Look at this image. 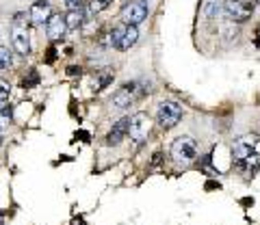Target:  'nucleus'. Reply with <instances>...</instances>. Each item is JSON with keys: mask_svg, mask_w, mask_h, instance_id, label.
<instances>
[{"mask_svg": "<svg viewBox=\"0 0 260 225\" xmlns=\"http://www.w3.org/2000/svg\"><path fill=\"white\" fill-rule=\"evenodd\" d=\"M24 18H26L24 13H18L13 18V26H11V46L20 56H26L30 52V35H28V26L22 22Z\"/></svg>", "mask_w": 260, "mask_h": 225, "instance_id": "obj_1", "label": "nucleus"}, {"mask_svg": "<svg viewBox=\"0 0 260 225\" xmlns=\"http://www.w3.org/2000/svg\"><path fill=\"white\" fill-rule=\"evenodd\" d=\"M254 3L256 0H225L223 3V13L228 15V20L245 24L251 13H254Z\"/></svg>", "mask_w": 260, "mask_h": 225, "instance_id": "obj_2", "label": "nucleus"}, {"mask_svg": "<svg viewBox=\"0 0 260 225\" xmlns=\"http://www.w3.org/2000/svg\"><path fill=\"white\" fill-rule=\"evenodd\" d=\"M180 119H182V108L178 106L176 102H160L158 104V108H156V122L160 128H165V130H169V128H174L180 124Z\"/></svg>", "mask_w": 260, "mask_h": 225, "instance_id": "obj_3", "label": "nucleus"}, {"mask_svg": "<svg viewBox=\"0 0 260 225\" xmlns=\"http://www.w3.org/2000/svg\"><path fill=\"white\" fill-rule=\"evenodd\" d=\"M172 156L176 163H193L198 158V143H195L191 136H180V139L174 141L172 145Z\"/></svg>", "mask_w": 260, "mask_h": 225, "instance_id": "obj_4", "label": "nucleus"}, {"mask_svg": "<svg viewBox=\"0 0 260 225\" xmlns=\"http://www.w3.org/2000/svg\"><path fill=\"white\" fill-rule=\"evenodd\" d=\"M260 152V139L256 134H243L234 141L232 145V156L237 160H245L249 156H258Z\"/></svg>", "mask_w": 260, "mask_h": 225, "instance_id": "obj_5", "label": "nucleus"}, {"mask_svg": "<svg viewBox=\"0 0 260 225\" xmlns=\"http://www.w3.org/2000/svg\"><path fill=\"white\" fill-rule=\"evenodd\" d=\"M152 130V122L148 117V113H135L130 117V124H128V136L133 139L135 143H143L148 139V134Z\"/></svg>", "mask_w": 260, "mask_h": 225, "instance_id": "obj_6", "label": "nucleus"}, {"mask_svg": "<svg viewBox=\"0 0 260 225\" xmlns=\"http://www.w3.org/2000/svg\"><path fill=\"white\" fill-rule=\"evenodd\" d=\"M148 11H150V7L145 0H130L124 9H121V20H124L128 26H137V24H141L148 18Z\"/></svg>", "mask_w": 260, "mask_h": 225, "instance_id": "obj_7", "label": "nucleus"}, {"mask_svg": "<svg viewBox=\"0 0 260 225\" xmlns=\"http://www.w3.org/2000/svg\"><path fill=\"white\" fill-rule=\"evenodd\" d=\"M68 20H65V15L61 13H52L50 20L46 22V35L50 42H61V39L65 37V33H68Z\"/></svg>", "mask_w": 260, "mask_h": 225, "instance_id": "obj_8", "label": "nucleus"}, {"mask_svg": "<svg viewBox=\"0 0 260 225\" xmlns=\"http://www.w3.org/2000/svg\"><path fill=\"white\" fill-rule=\"evenodd\" d=\"M137 89H139V83H128V85H124L115 95H113V104H115L117 108H128L130 104H133V100H135ZM137 98H139V95H137Z\"/></svg>", "mask_w": 260, "mask_h": 225, "instance_id": "obj_9", "label": "nucleus"}, {"mask_svg": "<svg viewBox=\"0 0 260 225\" xmlns=\"http://www.w3.org/2000/svg\"><path fill=\"white\" fill-rule=\"evenodd\" d=\"M50 15H52V9H50V5H48V0H37V3L30 7V22L35 24V26L46 24L50 20Z\"/></svg>", "mask_w": 260, "mask_h": 225, "instance_id": "obj_10", "label": "nucleus"}, {"mask_svg": "<svg viewBox=\"0 0 260 225\" xmlns=\"http://www.w3.org/2000/svg\"><path fill=\"white\" fill-rule=\"evenodd\" d=\"M128 124H130V117H124V119H119V122L111 128V132L107 136L109 145H117V143H121V139L128 134Z\"/></svg>", "mask_w": 260, "mask_h": 225, "instance_id": "obj_11", "label": "nucleus"}, {"mask_svg": "<svg viewBox=\"0 0 260 225\" xmlns=\"http://www.w3.org/2000/svg\"><path fill=\"white\" fill-rule=\"evenodd\" d=\"M137 39H139V30H137V26H128L126 33H124V37H121L119 46H117V50H121V52L130 50V48L137 44Z\"/></svg>", "mask_w": 260, "mask_h": 225, "instance_id": "obj_12", "label": "nucleus"}, {"mask_svg": "<svg viewBox=\"0 0 260 225\" xmlns=\"http://www.w3.org/2000/svg\"><path fill=\"white\" fill-rule=\"evenodd\" d=\"M87 15H89V13H85V11L78 7V9H72L68 15H65V20H68V26H70V28H80V26L85 24Z\"/></svg>", "mask_w": 260, "mask_h": 225, "instance_id": "obj_13", "label": "nucleus"}, {"mask_svg": "<svg viewBox=\"0 0 260 225\" xmlns=\"http://www.w3.org/2000/svg\"><path fill=\"white\" fill-rule=\"evenodd\" d=\"M221 11H223V3H221V0H208V3L204 5V15L208 20H215Z\"/></svg>", "mask_w": 260, "mask_h": 225, "instance_id": "obj_14", "label": "nucleus"}, {"mask_svg": "<svg viewBox=\"0 0 260 225\" xmlns=\"http://www.w3.org/2000/svg\"><path fill=\"white\" fill-rule=\"evenodd\" d=\"M11 119H13V108L7 102H0V132L11 124Z\"/></svg>", "mask_w": 260, "mask_h": 225, "instance_id": "obj_15", "label": "nucleus"}, {"mask_svg": "<svg viewBox=\"0 0 260 225\" xmlns=\"http://www.w3.org/2000/svg\"><path fill=\"white\" fill-rule=\"evenodd\" d=\"M124 33H126V28L124 26H115L109 33V39H107V46H113V48H117L119 46V42H121V37H124Z\"/></svg>", "mask_w": 260, "mask_h": 225, "instance_id": "obj_16", "label": "nucleus"}, {"mask_svg": "<svg viewBox=\"0 0 260 225\" xmlns=\"http://www.w3.org/2000/svg\"><path fill=\"white\" fill-rule=\"evenodd\" d=\"M11 63H13V54L9 52V48L0 46V71L9 69V67H11Z\"/></svg>", "mask_w": 260, "mask_h": 225, "instance_id": "obj_17", "label": "nucleus"}, {"mask_svg": "<svg viewBox=\"0 0 260 225\" xmlns=\"http://www.w3.org/2000/svg\"><path fill=\"white\" fill-rule=\"evenodd\" d=\"M111 80H113V74H111V71H102V74H98V78H95L93 89H95V91H102L104 87L111 83Z\"/></svg>", "mask_w": 260, "mask_h": 225, "instance_id": "obj_18", "label": "nucleus"}, {"mask_svg": "<svg viewBox=\"0 0 260 225\" xmlns=\"http://www.w3.org/2000/svg\"><path fill=\"white\" fill-rule=\"evenodd\" d=\"M113 3V0H91V3H89V15H93V13H98V11H104L107 9V7Z\"/></svg>", "mask_w": 260, "mask_h": 225, "instance_id": "obj_19", "label": "nucleus"}, {"mask_svg": "<svg viewBox=\"0 0 260 225\" xmlns=\"http://www.w3.org/2000/svg\"><path fill=\"white\" fill-rule=\"evenodd\" d=\"M39 83V74L35 69L32 71H28V76H24V80H22V87H35Z\"/></svg>", "mask_w": 260, "mask_h": 225, "instance_id": "obj_20", "label": "nucleus"}, {"mask_svg": "<svg viewBox=\"0 0 260 225\" xmlns=\"http://www.w3.org/2000/svg\"><path fill=\"white\" fill-rule=\"evenodd\" d=\"M9 93H11V87L5 83V80H0V102H7L9 100Z\"/></svg>", "mask_w": 260, "mask_h": 225, "instance_id": "obj_21", "label": "nucleus"}, {"mask_svg": "<svg viewBox=\"0 0 260 225\" xmlns=\"http://www.w3.org/2000/svg\"><path fill=\"white\" fill-rule=\"evenodd\" d=\"M80 3H83V0H65V5H68L70 9H78Z\"/></svg>", "mask_w": 260, "mask_h": 225, "instance_id": "obj_22", "label": "nucleus"}, {"mask_svg": "<svg viewBox=\"0 0 260 225\" xmlns=\"http://www.w3.org/2000/svg\"><path fill=\"white\" fill-rule=\"evenodd\" d=\"M254 44H256V48H260V24L256 26V33H254Z\"/></svg>", "mask_w": 260, "mask_h": 225, "instance_id": "obj_23", "label": "nucleus"}, {"mask_svg": "<svg viewBox=\"0 0 260 225\" xmlns=\"http://www.w3.org/2000/svg\"><path fill=\"white\" fill-rule=\"evenodd\" d=\"M54 56H56V52H54V50H48V56H46V63H54Z\"/></svg>", "mask_w": 260, "mask_h": 225, "instance_id": "obj_24", "label": "nucleus"}, {"mask_svg": "<svg viewBox=\"0 0 260 225\" xmlns=\"http://www.w3.org/2000/svg\"><path fill=\"white\" fill-rule=\"evenodd\" d=\"M76 136H78V139H80V141H89V136H87V134H85V132H78V134H76Z\"/></svg>", "mask_w": 260, "mask_h": 225, "instance_id": "obj_25", "label": "nucleus"}, {"mask_svg": "<svg viewBox=\"0 0 260 225\" xmlns=\"http://www.w3.org/2000/svg\"><path fill=\"white\" fill-rule=\"evenodd\" d=\"M68 74H80V69H78V67H70Z\"/></svg>", "mask_w": 260, "mask_h": 225, "instance_id": "obj_26", "label": "nucleus"}]
</instances>
